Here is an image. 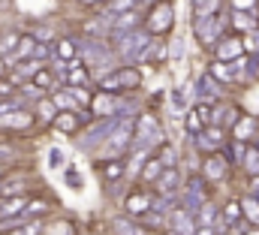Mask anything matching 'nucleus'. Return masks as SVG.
Listing matches in <instances>:
<instances>
[{
  "label": "nucleus",
  "instance_id": "obj_10",
  "mask_svg": "<svg viewBox=\"0 0 259 235\" xmlns=\"http://www.w3.org/2000/svg\"><path fill=\"white\" fill-rule=\"evenodd\" d=\"M97 172L106 184H115L127 175V157H100L97 160Z\"/></svg>",
  "mask_w": 259,
  "mask_h": 235
},
{
  "label": "nucleus",
  "instance_id": "obj_17",
  "mask_svg": "<svg viewBox=\"0 0 259 235\" xmlns=\"http://www.w3.org/2000/svg\"><path fill=\"white\" fill-rule=\"evenodd\" d=\"M196 94H199V100L211 103V100H220V97H223V88H220V82H217L211 72H205V75L199 79V88H196Z\"/></svg>",
  "mask_w": 259,
  "mask_h": 235
},
{
  "label": "nucleus",
  "instance_id": "obj_25",
  "mask_svg": "<svg viewBox=\"0 0 259 235\" xmlns=\"http://www.w3.org/2000/svg\"><path fill=\"white\" fill-rule=\"evenodd\" d=\"M39 235H75V223H72V220H66V217H58V220L46 223Z\"/></svg>",
  "mask_w": 259,
  "mask_h": 235
},
{
  "label": "nucleus",
  "instance_id": "obj_8",
  "mask_svg": "<svg viewBox=\"0 0 259 235\" xmlns=\"http://www.w3.org/2000/svg\"><path fill=\"white\" fill-rule=\"evenodd\" d=\"M81 127H84L81 109H64V112H58V118L52 121V130L55 133H64V136H78Z\"/></svg>",
  "mask_w": 259,
  "mask_h": 235
},
{
  "label": "nucleus",
  "instance_id": "obj_11",
  "mask_svg": "<svg viewBox=\"0 0 259 235\" xmlns=\"http://www.w3.org/2000/svg\"><path fill=\"white\" fill-rule=\"evenodd\" d=\"M229 169V160L223 157V151H214L202 160V181H223Z\"/></svg>",
  "mask_w": 259,
  "mask_h": 235
},
{
  "label": "nucleus",
  "instance_id": "obj_1",
  "mask_svg": "<svg viewBox=\"0 0 259 235\" xmlns=\"http://www.w3.org/2000/svg\"><path fill=\"white\" fill-rule=\"evenodd\" d=\"M100 91H112V94H130V91H139L142 88V69L133 66V63H124V66H115L100 85Z\"/></svg>",
  "mask_w": 259,
  "mask_h": 235
},
{
  "label": "nucleus",
  "instance_id": "obj_37",
  "mask_svg": "<svg viewBox=\"0 0 259 235\" xmlns=\"http://www.w3.org/2000/svg\"><path fill=\"white\" fill-rule=\"evenodd\" d=\"M250 196H256L259 199V172L256 175H250Z\"/></svg>",
  "mask_w": 259,
  "mask_h": 235
},
{
  "label": "nucleus",
  "instance_id": "obj_19",
  "mask_svg": "<svg viewBox=\"0 0 259 235\" xmlns=\"http://www.w3.org/2000/svg\"><path fill=\"white\" fill-rule=\"evenodd\" d=\"M55 58L66 60V63H75V60H78V43H75L72 36H58V43H55Z\"/></svg>",
  "mask_w": 259,
  "mask_h": 235
},
{
  "label": "nucleus",
  "instance_id": "obj_42",
  "mask_svg": "<svg viewBox=\"0 0 259 235\" xmlns=\"http://www.w3.org/2000/svg\"><path fill=\"white\" fill-rule=\"evenodd\" d=\"M142 235H157V232H151V229H145V232H142Z\"/></svg>",
  "mask_w": 259,
  "mask_h": 235
},
{
  "label": "nucleus",
  "instance_id": "obj_13",
  "mask_svg": "<svg viewBox=\"0 0 259 235\" xmlns=\"http://www.w3.org/2000/svg\"><path fill=\"white\" fill-rule=\"evenodd\" d=\"M244 55V43L241 36H220V43L214 46V58L217 60H235Z\"/></svg>",
  "mask_w": 259,
  "mask_h": 235
},
{
  "label": "nucleus",
  "instance_id": "obj_20",
  "mask_svg": "<svg viewBox=\"0 0 259 235\" xmlns=\"http://www.w3.org/2000/svg\"><path fill=\"white\" fill-rule=\"evenodd\" d=\"M42 226H46L42 217H24V220H18L12 229H6V232H0V235H39Z\"/></svg>",
  "mask_w": 259,
  "mask_h": 235
},
{
  "label": "nucleus",
  "instance_id": "obj_3",
  "mask_svg": "<svg viewBox=\"0 0 259 235\" xmlns=\"http://www.w3.org/2000/svg\"><path fill=\"white\" fill-rule=\"evenodd\" d=\"M226 27H229V18H226L223 12L208 15V18H193L196 40H199V46H205V49H214V46L220 43V33H223Z\"/></svg>",
  "mask_w": 259,
  "mask_h": 235
},
{
  "label": "nucleus",
  "instance_id": "obj_38",
  "mask_svg": "<svg viewBox=\"0 0 259 235\" xmlns=\"http://www.w3.org/2000/svg\"><path fill=\"white\" fill-rule=\"evenodd\" d=\"M78 3H84V6H103L106 0H78Z\"/></svg>",
  "mask_w": 259,
  "mask_h": 235
},
{
  "label": "nucleus",
  "instance_id": "obj_9",
  "mask_svg": "<svg viewBox=\"0 0 259 235\" xmlns=\"http://www.w3.org/2000/svg\"><path fill=\"white\" fill-rule=\"evenodd\" d=\"M151 208H154V193L133 190V193H127V199H124V214L136 217V220H142Z\"/></svg>",
  "mask_w": 259,
  "mask_h": 235
},
{
  "label": "nucleus",
  "instance_id": "obj_26",
  "mask_svg": "<svg viewBox=\"0 0 259 235\" xmlns=\"http://www.w3.org/2000/svg\"><path fill=\"white\" fill-rule=\"evenodd\" d=\"M217 217H220V208H214L211 202H202L199 211H196V223H199V226H214Z\"/></svg>",
  "mask_w": 259,
  "mask_h": 235
},
{
  "label": "nucleus",
  "instance_id": "obj_18",
  "mask_svg": "<svg viewBox=\"0 0 259 235\" xmlns=\"http://www.w3.org/2000/svg\"><path fill=\"white\" fill-rule=\"evenodd\" d=\"M27 196H0V217H24Z\"/></svg>",
  "mask_w": 259,
  "mask_h": 235
},
{
  "label": "nucleus",
  "instance_id": "obj_43",
  "mask_svg": "<svg viewBox=\"0 0 259 235\" xmlns=\"http://www.w3.org/2000/svg\"><path fill=\"white\" fill-rule=\"evenodd\" d=\"M0 178H3V166H0Z\"/></svg>",
  "mask_w": 259,
  "mask_h": 235
},
{
  "label": "nucleus",
  "instance_id": "obj_31",
  "mask_svg": "<svg viewBox=\"0 0 259 235\" xmlns=\"http://www.w3.org/2000/svg\"><path fill=\"white\" fill-rule=\"evenodd\" d=\"M142 0H106V15H118V12H127L136 9Z\"/></svg>",
  "mask_w": 259,
  "mask_h": 235
},
{
  "label": "nucleus",
  "instance_id": "obj_36",
  "mask_svg": "<svg viewBox=\"0 0 259 235\" xmlns=\"http://www.w3.org/2000/svg\"><path fill=\"white\" fill-rule=\"evenodd\" d=\"M256 0H232V9H253Z\"/></svg>",
  "mask_w": 259,
  "mask_h": 235
},
{
  "label": "nucleus",
  "instance_id": "obj_22",
  "mask_svg": "<svg viewBox=\"0 0 259 235\" xmlns=\"http://www.w3.org/2000/svg\"><path fill=\"white\" fill-rule=\"evenodd\" d=\"M253 130H256V121L250 115H238V121L232 124V139L238 142H250L253 139Z\"/></svg>",
  "mask_w": 259,
  "mask_h": 235
},
{
  "label": "nucleus",
  "instance_id": "obj_27",
  "mask_svg": "<svg viewBox=\"0 0 259 235\" xmlns=\"http://www.w3.org/2000/svg\"><path fill=\"white\" fill-rule=\"evenodd\" d=\"M157 157H160L163 169L178 166V151H175V145H169V142H160V145H157Z\"/></svg>",
  "mask_w": 259,
  "mask_h": 235
},
{
  "label": "nucleus",
  "instance_id": "obj_21",
  "mask_svg": "<svg viewBox=\"0 0 259 235\" xmlns=\"http://www.w3.org/2000/svg\"><path fill=\"white\" fill-rule=\"evenodd\" d=\"M160 172H163V163H160V157L154 154V157H148V160L142 163V169H139L136 181H142V184H154V181L160 178Z\"/></svg>",
  "mask_w": 259,
  "mask_h": 235
},
{
  "label": "nucleus",
  "instance_id": "obj_41",
  "mask_svg": "<svg viewBox=\"0 0 259 235\" xmlns=\"http://www.w3.org/2000/svg\"><path fill=\"white\" fill-rule=\"evenodd\" d=\"M142 3H148V6H151V3H160V0H142Z\"/></svg>",
  "mask_w": 259,
  "mask_h": 235
},
{
  "label": "nucleus",
  "instance_id": "obj_15",
  "mask_svg": "<svg viewBox=\"0 0 259 235\" xmlns=\"http://www.w3.org/2000/svg\"><path fill=\"white\" fill-rule=\"evenodd\" d=\"M229 24H232L235 30L247 33V30L259 27V12H256V9H232V15H229Z\"/></svg>",
  "mask_w": 259,
  "mask_h": 235
},
{
  "label": "nucleus",
  "instance_id": "obj_34",
  "mask_svg": "<svg viewBox=\"0 0 259 235\" xmlns=\"http://www.w3.org/2000/svg\"><path fill=\"white\" fill-rule=\"evenodd\" d=\"M49 211L46 199H27V208H24V217H42Z\"/></svg>",
  "mask_w": 259,
  "mask_h": 235
},
{
  "label": "nucleus",
  "instance_id": "obj_12",
  "mask_svg": "<svg viewBox=\"0 0 259 235\" xmlns=\"http://www.w3.org/2000/svg\"><path fill=\"white\" fill-rule=\"evenodd\" d=\"M181 187H184V181H181L178 166L163 169V172H160V178L154 181V190H157V193H163V196H178V193H181Z\"/></svg>",
  "mask_w": 259,
  "mask_h": 235
},
{
  "label": "nucleus",
  "instance_id": "obj_6",
  "mask_svg": "<svg viewBox=\"0 0 259 235\" xmlns=\"http://www.w3.org/2000/svg\"><path fill=\"white\" fill-rule=\"evenodd\" d=\"M169 229L175 235H196V229H199L196 214L190 208H184V205H175V208L169 211Z\"/></svg>",
  "mask_w": 259,
  "mask_h": 235
},
{
  "label": "nucleus",
  "instance_id": "obj_5",
  "mask_svg": "<svg viewBox=\"0 0 259 235\" xmlns=\"http://www.w3.org/2000/svg\"><path fill=\"white\" fill-rule=\"evenodd\" d=\"M39 121L36 115L30 112V109H12V112H6V115H0V130H18V133H27V130H33Z\"/></svg>",
  "mask_w": 259,
  "mask_h": 235
},
{
  "label": "nucleus",
  "instance_id": "obj_32",
  "mask_svg": "<svg viewBox=\"0 0 259 235\" xmlns=\"http://www.w3.org/2000/svg\"><path fill=\"white\" fill-rule=\"evenodd\" d=\"M241 166L250 172V175H256L259 172V148L253 145H247V151H244V160H241Z\"/></svg>",
  "mask_w": 259,
  "mask_h": 235
},
{
  "label": "nucleus",
  "instance_id": "obj_14",
  "mask_svg": "<svg viewBox=\"0 0 259 235\" xmlns=\"http://www.w3.org/2000/svg\"><path fill=\"white\" fill-rule=\"evenodd\" d=\"M27 82H30V85H33L39 94H52L55 88H61V85H64V82L55 75V69H52V66H42V69H36V72L27 79Z\"/></svg>",
  "mask_w": 259,
  "mask_h": 235
},
{
  "label": "nucleus",
  "instance_id": "obj_30",
  "mask_svg": "<svg viewBox=\"0 0 259 235\" xmlns=\"http://www.w3.org/2000/svg\"><path fill=\"white\" fill-rule=\"evenodd\" d=\"M18 43H21V33H15V30H6V33L0 36V58H6V55H12Z\"/></svg>",
  "mask_w": 259,
  "mask_h": 235
},
{
  "label": "nucleus",
  "instance_id": "obj_23",
  "mask_svg": "<svg viewBox=\"0 0 259 235\" xmlns=\"http://www.w3.org/2000/svg\"><path fill=\"white\" fill-rule=\"evenodd\" d=\"M208 72H211L220 85H232V82H235V72H232V63H229V60H214V63L208 66Z\"/></svg>",
  "mask_w": 259,
  "mask_h": 235
},
{
  "label": "nucleus",
  "instance_id": "obj_35",
  "mask_svg": "<svg viewBox=\"0 0 259 235\" xmlns=\"http://www.w3.org/2000/svg\"><path fill=\"white\" fill-rule=\"evenodd\" d=\"M223 217L229 220V226L232 223H238L244 214H241V202H226V208H223Z\"/></svg>",
  "mask_w": 259,
  "mask_h": 235
},
{
  "label": "nucleus",
  "instance_id": "obj_16",
  "mask_svg": "<svg viewBox=\"0 0 259 235\" xmlns=\"http://www.w3.org/2000/svg\"><path fill=\"white\" fill-rule=\"evenodd\" d=\"M58 112H61V109H58V103L52 100V94H42V97L33 103V115H36L39 124H49V127H52V121L58 118Z\"/></svg>",
  "mask_w": 259,
  "mask_h": 235
},
{
  "label": "nucleus",
  "instance_id": "obj_28",
  "mask_svg": "<svg viewBox=\"0 0 259 235\" xmlns=\"http://www.w3.org/2000/svg\"><path fill=\"white\" fill-rule=\"evenodd\" d=\"M241 214H244V220H250L253 226H259V199L256 196H244L241 199Z\"/></svg>",
  "mask_w": 259,
  "mask_h": 235
},
{
  "label": "nucleus",
  "instance_id": "obj_40",
  "mask_svg": "<svg viewBox=\"0 0 259 235\" xmlns=\"http://www.w3.org/2000/svg\"><path fill=\"white\" fill-rule=\"evenodd\" d=\"M190 3H193V9H199V6H202V3H205V0H190Z\"/></svg>",
  "mask_w": 259,
  "mask_h": 235
},
{
  "label": "nucleus",
  "instance_id": "obj_2",
  "mask_svg": "<svg viewBox=\"0 0 259 235\" xmlns=\"http://www.w3.org/2000/svg\"><path fill=\"white\" fill-rule=\"evenodd\" d=\"M172 24H175V6H172L169 0L151 3V9L145 12V21H142V27H145L148 33H154V36L169 33V30H172Z\"/></svg>",
  "mask_w": 259,
  "mask_h": 235
},
{
  "label": "nucleus",
  "instance_id": "obj_33",
  "mask_svg": "<svg viewBox=\"0 0 259 235\" xmlns=\"http://www.w3.org/2000/svg\"><path fill=\"white\" fill-rule=\"evenodd\" d=\"M241 43H244V52H250V55H259V27L247 30V33H241Z\"/></svg>",
  "mask_w": 259,
  "mask_h": 235
},
{
  "label": "nucleus",
  "instance_id": "obj_24",
  "mask_svg": "<svg viewBox=\"0 0 259 235\" xmlns=\"http://www.w3.org/2000/svg\"><path fill=\"white\" fill-rule=\"evenodd\" d=\"M205 127H208V124L202 121V115H199V109H196V106H190V109L184 112V130H187V136L193 139V136H199V133H202Z\"/></svg>",
  "mask_w": 259,
  "mask_h": 235
},
{
  "label": "nucleus",
  "instance_id": "obj_39",
  "mask_svg": "<svg viewBox=\"0 0 259 235\" xmlns=\"http://www.w3.org/2000/svg\"><path fill=\"white\" fill-rule=\"evenodd\" d=\"M241 235H259V226H253V223H250V229H244Z\"/></svg>",
  "mask_w": 259,
  "mask_h": 235
},
{
  "label": "nucleus",
  "instance_id": "obj_7",
  "mask_svg": "<svg viewBox=\"0 0 259 235\" xmlns=\"http://www.w3.org/2000/svg\"><path fill=\"white\" fill-rule=\"evenodd\" d=\"M196 148H202V151H208V154H214V151H220L223 145H226V127H217V124H208L199 136H193Z\"/></svg>",
  "mask_w": 259,
  "mask_h": 235
},
{
  "label": "nucleus",
  "instance_id": "obj_4",
  "mask_svg": "<svg viewBox=\"0 0 259 235\" xmlns=\"http://www.w3.org/2000/svg\"><path fill=\"white\" fill-rule=\"evenodd\" d=\"M118 106H121V94H112V91H94V100H91V115L106 121V118H115L118 115Z\"/></svg>",
  "mask_w": 259,
  "mask_h": 235
},
{
  "label": "nucleus",
  "instance_id": "obj_29",
  "mask_svg": "<svg viewBox=\"0 0 259 235\" xmlns=\"http://www.w3.org/2000/svg\"><path fill=\"white\" fill-rule=\"evenodd\" d=\"M52 100H55V103H58V109H61V112H64V109H78V106H75V100H72V94H69V88H66V85H61V88H55V91H52Z\"/></svg>",
  "mask_w": 259,
  "mask_h": 235
}]
</instances>
